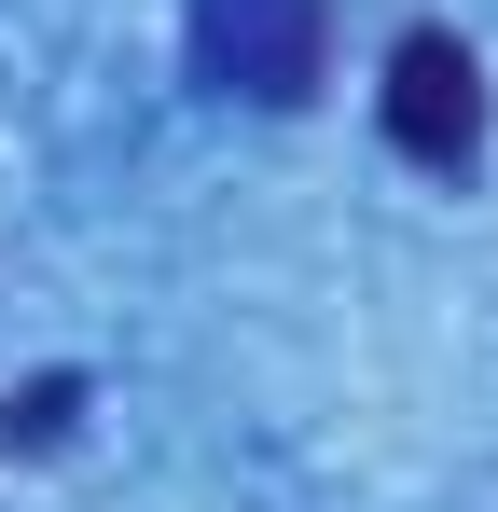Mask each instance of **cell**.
<instances>
[{
  "label": "cell",
  "mask_w": 498,
  "mask_h": 512,
  "mask_svg": "<svg viewBox=\"0 0 498 512\" xmlns=\"http://www.w3.org/2000/svg\"><path fill=\"white\" fill-rule=\"evenodd\" d=\"M332 70V0H194V84L249 111H305Z\"/></svg>",
  "instance_id": "1"
},
{
  "label": "cell",
  "mask_w": 498,
  "mask_h": 512,
  "mask_svg": "<svg viewBox=\"0 0 498 512\" xmlns=\"http://www.w3.org/2000/svg\"><path fill=\"white\" fill-rule=\"evenodd\" d=\"M70 374H42V388H0V457H42V443H56V429H70Z\"/></svg>",
  "instance_id": "3"
},
{
  "label": "cell",
  "mask_w": 498,
  "mask_h": 512,
  "mask_svg": "<svg viewBox=\"0 0 498 512\" xmlns=\"http://www.w3.org/2000/svg\"><path fill=\"white\" fill-rule=\"evenodd\" d=\"M388 139L415 167H471L485 153V56L457 28H402V56H388Z\"/></svg>",
  "instance_id": "2"
}]
</instances>
